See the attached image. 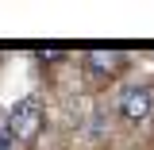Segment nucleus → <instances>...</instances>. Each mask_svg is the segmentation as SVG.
<instances>
[{"mask_svg":"<svg viewBox=\"0 0 154 150\" xmlns=\"http://www.w3.org/2000/svg\"><path fill=\"white\" fill-rule=\"evenodd\" d=\"M4 131L12 135L16 142H31L38 131H42V104H38L35 96H23L16 108L8 112V127Z\"/></svg>","mask_w":154,"mask_h":150,"instance_id":"f257e3e1","label":"nucleus"},{"mask_svg":"<svg viewBox=\"0 0 154 150\" xmlns=\"http://www.w3.org/2000/svg\"><path fill=\"white\" fill-rule=\"evenodd\" d=\"M85 62H89V69L100 77H112L119 66H123V50H116V46H89V54H85Z\"/></svg>","mask_w":154,"mask_h":150,"instance_id":"f03ea898","label":"nucleus"},{"mask_svg":"<svg viewBox=\"0 0 154 150\" xmlns=\"http://www.w3.org/2000/svg\"><path fill=\"white\" fill-rule=\"evenodd\" d=\"M150 108H154V100H150L146 89H127V93L119 96V112L127 115V119H146Z\"/></svg>","mask_w":154,"mask_h":150,"instance_id":"7ed1b4c3","label":"nucleus"},{"mask_svg":"<svg viewBox=\"0 0 154 150\" xmlns=\"http://www.w3.org/2000/svg\"><path fill=\"white\" fill-rule=\"evenodd\" d=\"M35 58H38V62H58V58H66V46H62V42L38 46V50H35Z\"/></svg>","mask_w":154,"mask_h":150,"instance_id":"20e7f679","label":"nucleus"},{"mask_svg":"<svg viewBox=\"0 0 154 150\" xmlns=\"http://www.w3.org/2000/svg\"><path fill=\"white\" fill-rule=\"evenodd\" d=\"M0 150H12V135L8 131H0Z\"/></svg>","mask_w":154,"mask_h":150,"instance_id":"39448f33","label":"nucleus"}]
</instances>
